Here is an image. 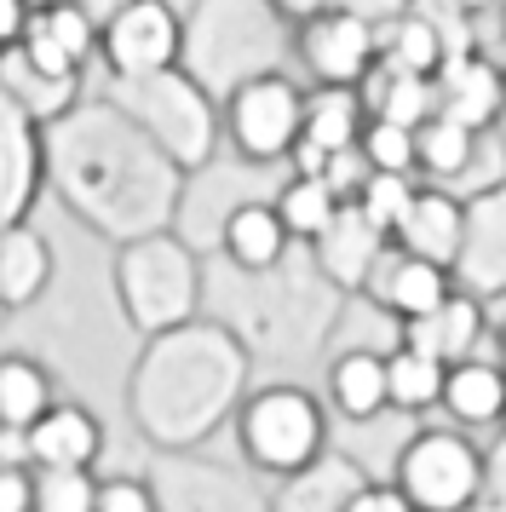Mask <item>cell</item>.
Here are the masks:
<instances>
[{
  "label": "cell",
  "instance_id": "1",
  "mask_svg": "<svg viewBox=\"0 0 506 512\" xmlns=\"http://www.w3.org/2000/svg\"><path fill=\"white\" fill-rule=\"evenodd\" d=\"M150 156H161V150L110 104L69 110L58 127H46V185H58L69 208L115 242H138V236L161 231V196L121 185V167H138Z\"/></svg>",
  "mask_w": 506,
  "mask_h": 512
},
{
  "label": "cell",
  "instance_id": "2",
  "mask_svg": "<svg viewBox=\"0 0 506 512\" xmlns=\"http://www.w3.org/2000/svg\"><path fill=\"white\" fill-rule=\"evenodd\" d=\"M236 386H242V351L213 328L184 323L150 340V351L138 357L133 380H127V403L150 438L179 449L225 415Z\"/></svg>",
  "mask_w": 506,
  "mask_h": 512
},
{
  "label": "cell",
  "instance_id": "3",
  "mask_svg": "<svg viewBox=\"0 0 506 512\" xmlns=\"http://www.w3.org/2000/svg\"><path fill=\"white\" fill-rule=\"evenodd\" d=\"M104 104L121 110L173 167H202L213 156L219 116H213V104H207L196 75L161 70V75H138V81H110Z\"/></svg>",
  "mask_w": 506,
  "mask_h": 512
},
{
  "label": "cell",
  "instance_id": "4",
  "mask_svg": "<svg viewBox=\"0 0 506 512\" xmlns=\"http://www.w3.org/2000/svg\"><path fill=\"white\" fill-rule=\"evenodd\" d=\"M115 294H121V311L138 334H167V328H184L196 317V300H202V271L184 248L179 236H138V242H121L115 254Z\"/></svg>",
  "mask_w": 506,
  "mask_h": 512
},
{
  "label": "cell",
  "instance_id": "5",
  "mask_svg": "<svg viewBox=\"0 0 506 512\" xmlns=\"http://www.w3.org/2000/svg\"><path fill=\"white\" fill-rule=\"evenodd\" d=\"M236 443L248 466L271 478H299L322 461L328 443V415L305 386H265L236 409Z\"/></svg>",
  "mask_w": 506,
  "mask_h": 512
},
{
  "label": "cell",
  "instance_id": "6",
  "mask_svg": "<svg viewBox=\"0 0 506 512\" xmlns=\"http://www.w3.org/2000/svg\"><path fill=\"white\" fill-rule=\"evenodd\" d=\"M299 121H305V93L294 75L259 70L242 75L225 93V139L242 162H288L299 144Z\"/></svg>",
  "mask_w": 506,
  "mask_h": 512
},
{
  "label": "cell",
  "instance_id": "7",
  "mask_svg": "<svg viewBox=\"0 0 506 512\" xmlns=\"http://www.w3.org/2000/svg\"><path fill=\"white\" fill-rule=\"evenodd\" d=\"M397 489L414 512H466L483 495V455L466 432H420L397 455Z\"/></svg>",
  "mask_w": 506,
  "mask_h": 512
},
{
  "label": "cell",
  "instance_id": "8",
  "mask_svg": "<svg viewBox=\"0 0 506 512\" xmlns=\"http://www.w3.org/2000/svg\"><path fill=\"white\" fill-rule=\"evenodd\" d=\"M98 58L110 81H138L184 64V18L173 0H127L98 24Z\"/></svg>",
  "mask_w": 506,
  "mask_h": 512
},
{
  "label": "cell",
  "instance_id": "9",
  "mask_svg": "<svg viewBox=\"0 0 506 512\" xmlns=\"http://www.w3.org/2000/svg\"><path fill=\"white\" fill-rule=\"evenodd\" d=\"M380 58V29L357 18L351 6H328L299 24V64L311 70L317 87H363V75Z\"/></svg>",
  "mask_w": 506,
  "mask_h": 512
},
{
  "label": "cell",
  "instance_id": "10",
  "mask_svg": "<svg viewBox=\"0 0 506 512\" xmlns=\"http://www.w3.org/2000/svg\"><path fill=\"white\" fill-rule=\"evenodd\" d=\"M46 196V127L0 93V231L29 225Z\"/></svg>",
  "mask_w": 506,
  "mask_h": 512
},
{
  "label": "cell",
  "instance_id": "11",
  "mask_svg": "<svg viewBox=\"0 0 506 512\" xmlns=\"http://www.w3.org/2000/svg\"><path fill=\"white\" fill-rule=\"evenodd\" d=\"M363 127H368V110H363V98L351 93V87H317V93H305L299 144H294V156H288L294 173L322 179L328 156H340V150H357V144H363Z\"/></svg>",
  "mask_w": 506,
  "mask_h": 512
},
{
  "label": "cell",
  "instance_id": "12",
  "mask_svg": "<svg viewBox=\"0 0 506 512\" xmlns=\"http://www.w3.org/2000/svg\"><path fill=\"white\" fill-rule=\"evenodd\" d=\"M466 208H460L449 190H414L403 225L391 231V248L409 259H426L437 271H455L460 254H466Z\"/></svg>",
  "mask_w": 506,
  "mask_h": 512
},
{
  "label": "cell",
  "instance_id": "13",
  "mask_svg": "<svg viewBox=\"0 0 506 512\" xmlns=\"http://www.w3.org/2000/svg\"><path fill=\"white\" fill-rule=\"evenodd\" d=\"M104 455V420L87 403H52L35 426H29V472L58 466V472H92Z\"/></svg>",
  "mask_w": 506,
  "mask_h": 512
},
{
  "label": "cell",
  "instance_id": "14",
  "mask_svg": "<svg viewBox=\"0 0 506 512\" xmlns=\"http://www.w3.org/2000/svg\"><path fill=\"white\" fill-rule=\"evenodd\" d=\"M311 248H317V265L340 282V288H368L374 265L386 259V231H374V225L363 219V208H357V202H345L340 219H334Z\"/></svg>",
  "mask_w": 506,
  "mask_h": 512
},
{
  "label": "cell",
  "instance_id": "15",
  "mask_svg": "<svg viewBox=\"0 0 506 512\" xmlns=\"http://www.w3.org/2000/svg\"><path fill=\"white\" fill-rule=\"evenodd\" d=\"M288 225H282V213H276V202H236V208L225 213V225H219V248H225V259L236 265V271H276L282 265V254H288Z\"/></svg>",
  "mask_w": 506,
  "mask_h": 512
},
{
  "label": "cell",
  "instance_id": "16",
  "mask_svg": "<svg viewBox=\"0 0 506 512\" xmlns=\"http://www.w3.org/2000/svg\"><path fill=\"white\" fill-rule=\"evenodd\" d=\"M478 334H483L478 300L449 294L437 311H426V317H409V323H403V351H420V357H432V363H443V369H455V363H466V357H472Z\"/></svg>",
  "mask_w": 506,
  "mask_h": 512
},
{
  "label": "cell",
  "instance_id": "17",
  "mask_svg": "<svg viewBox=\"0 0 506 512\" xmlns=\"http://www.w3.org/2000/svg\"><path fill=\"white\" fill-rule=\"evenodd\" d=\"M368 294L409 323V317H426V311H437V305L449 300L455 288H449V271H437V265H426V259L386 254L380 265H374V277H368Z\"/></svg>",
  "mask_w": 506,
  "mask_h": 512
},
{
  "label": "cell",
  "instance_id": "18",
  "mask_svg": "<svg viewBox=\"0 0 506 512\" xmlns=\"http://www.w3.org/2000/svg\"><path fill=\"white\" fill-rule=\"evenodd\" d=\"M437 110H443V116H455V121H466V127L478 133L489 116H501V110H506L501 70H489V64L472 58V52L449 58V64L437 70Z\"/></svg>",
  "mask_w": 506,
  "mask_h": 512
},
{
  "label": "cell",
  "instance_id": "19",
  "mask_svg": "<svg viewBox=\"0 0 506 512\" xmlns=\"http://www.w3.org/2000/svg\"><path fill=\"white\" fill-rule=\"evenodd\" d=\"M52 288V242L35 225H12L0 231V305L23 311Z\"/></svg>",
  "mask_w": 506,
  "mask_h": 512
},
{
  "label": "cell",
  "instance_id": "20",
  "mask_svg": "<svg viewBox=\"0 0 506 512\" xmlns=\"http://www.w3.org/2000/svg\"><path fill=\"white\" fill-rule=\"evenodd\" d=\"M0 93L12 98L23 116H35L41 127H58L69 110H81V81H58V75H41L18 47L0 58Z\"/></svg>",
  "mask_w": 506,
  "mask_h": 512
},
{
  "label": "cell",
  "instance_id": "21",
  "mask_svg": "<svg viewBox=\"0 0 506 512\" xmlns=\"http://www.w3.org/2000/svg\"><path fill=\"white\" fill-rule=\"evenodd\" d=\"M443 409L460 426H495L506 415V369L501 363H478V357L455 363L443 374Z\"/></svg>",
  "mask_w": 506,
  "mask_h": 512
},
{
  "label": "cell",
  "instance_id": "22",
  "mask_svg": "<svg viewBox=\"0 0 506 512\" xmlns=\"http://www.w3.org/2000/svg\"><path fill=\"white\" fill-rule=\"evenodd\" d=\"M328 397L345 420H374L391 409L386 392V351H345L328 369Z\"/></svg>",
  "mask_w": 506,
  "mask_h": 512
},
{
  "label": "cell",
  "instance_id": "23",
  "mask_svg": "<svg viewBox=\"0 0 506 512\" xmlns=\"http://www.w3.org/2000/svg\"><path fill=\"white\" fill-rule=\"evenodd\" d=\"M52 403H58V392H52V374H46L35 357L6 351V357H0V420L29 432V426H35Z\"/></svg>",
  "mask_w": 506,
  "mask_h": 512
},
{
  "label": "cell",
  "instance_id": "24",
  "mask_svg": "<svg viewBox=\"0 0 506 512\" xmlns=\"http://www.w3.org/2000/svg\"><path fill=\"white\" fill-rule=\"evenodd\" d=\"M340 196L328 190V179H305V173H294L288 185H282V196H276V213H282V225H288V236L294 242H317L334 219H340Z\"/></svg>",
  "mask_w": 506,
  "mask_h": 512
},
{
  "label": "cell",
  "instance_id": "25",
  "mask_svg": "<svg viewBox=\"0 0 506 512\" xmlns=\"http://www.w3.org/2000/svg\"><path fill=\"white\" fill-rule=\"evenodd\" d=\"M443 363H432V357H420V351H386V392H391V409H409V415H420V409H437L443 403Z\"/></svg>",
  "mask_w": 506,
  "mask_h": 512
},
{
  "label": "cell",
  "instance_id": "26",
  "mask_svg": "<svg viewBox=\"0 0 506 512\" xmlns=\"http://www.w3.org/2000/svg\"><path fill=\"white\" fill-rule=\"evenodd\" d=\"M472 144H478V133L466 121L432 110L414 127V162L426 167V173H437V179H449V173H460V167L472 162Z\"/></svg>",
  "mask_w": 506,
  "mask_h": 512
},
{
  "label": "cell",
  "instance_id": "27",
  "mask_svg": "<svg viewBox=\"0 0 506 512\" xmlns=\"http://www.w3.org/2000/svg\"><path fill=\"white\" fill-rule=\"evenodd\" d=\"M414 179L409 173H368V185L357 190V208H363V219L374 225V231H386V242H391V231L403 225V213H409V202H414Z\"/></svg>",
  "mask_w": 506,
  "mask_h": 512
},
{
  "label": "cell",
  "instance_id": "28",
  "mask_svg": "<svg viewBox=\"0 0 506 512\" xmlns=\"http://www.w3.org/2000/svg\"><path fill=\"white\" fill-rule=\"evenodd\" d=\"M363 162L368 173H414V127H397V121H368L363 127Z\"/></svg>",
  "mask_w": 506,
  "mask_h": 512
},
{
  "label": "cell",
  "instance_id": "29",
  "mask_svg": "<svg viewBox=\"0 0 506 512\" xmlns=\"http://www.w3.org/2000/svg\"><path fill=\"white\" fill-rule=\"evenodd\" d=\"M92 501H98L92 472H58V466L35 472V512H92Z\"/></svg>",
  "mask_w": 506,
  "mask_h": 512
},
{
  "label": "cell",
  "instance_id": "30",
  "mask_svg": "<svg viewBox=\"0 0 506 512\" xmlns=\"http://www.w3.org/2000/svg\"><path fill=\"white\" fill-rule=\"evenodd\" d=\"M92 512H161V495L144 478H98Z\"/></svg>",
  "mask_w": 506,
  "mask_h": 512
},
{
  "label": "cell",
  "instance_id": "31",
  "mask_svg": "<svg viewBox=\"0 0 506 512\" xmlns=\"http://www.w3.org/2000/svg\"><path fill=\"white\" fill-rule=\"evenodd\" d=\"M340 512H414V507L403 501V489L397 484H357L351 495H345Z\"/></svg>",
  "mask_w": 506,
  "mask_h": 512
},
{
  "label": "cell",
  "instance_id": "32",
  "mask_svg": "<svg viewBox=\"0 0 506 512\" xmlns=\"http://www.w3.org/2000/svg\"><path fill=\"white\" fill-rule=\"evenodd\" d=\"M0 512H35V472L0 466Z\"/></svg>",
  "mask_w": 506,
  "mask_h": 512
},
{
  "label": "cell",
  "instance_id": "33",
  "mask_svg": "<svg viewBox=\"0 0 506 512\" xmlns=\"http://www.w3.org/2000/svg\"><path fill=\"white\" fill-rule=\"evenodd\" d=\"M23 29H29V0H0V58L23 41Z\"/></svg>",
  "mask_w": 506,
  "mask_h": 512
},
{
  "label": "cell",
  "instance_id": "34",
  "mask_svg": "<svg viewBox=\"0 0 506 512\" xmlns=\"http://www.w3.org/2000/svg\"><path fill=\"white\" fill-rule=\"evenodd\" d=\"M0 466H29V432L0 420Z\"/></svg>",
  "mask_w": 506,
  "mask_h": 512
},
{
  "label": "cell",
  "instance_id": "35",
  "mask_svg": "<svg viewBox=\"0 0 506 512\" xmlns=\"http://www.w3.org/2000/svg\"><path fill=\"white\" fill-rule=\"evenodd\" d=\"M328 6H334V0H271V12H282L288 24H305V18H317Z\"/></svg>",
  "mask_w": 506,
  "mask_h": 512
},
{
  "label": "cell",
  "instance_id": "36",
  "mask_svg": "<svg viewBox=\"0 0 506 512\" xmlns=\"http://www.w3.org/2000/svg\"><path fill=\"white\" fill-rule=\"evenodd\" d=\"M64 6H81V12H87L92 24H104V18H110L115 6H127V0H64Z\"/></svg>",
  "mask_w": 506,
  "mask_h": 512
},
{
  "label": "cell",
  "instance_id": "37",
  "mask_svg": "<svg viewBox=\"0 0 506 512\" xmlns=\"http://www.w3.org/2000/svg\"><path fill=\"white\" fill-rule=\"evenodd\" d=\"M443 6H455L460 18H472V12H483V6H495V0H443Z\"/></svg>",
  "mask_w": 506,
  "mask_h": 512
},
{
  "label": "cell",
  "instance_id": "38",
  "mask_svg": "<svg viewBox=\"0 0 506 512\" xmlns=\"http://www.w3.org/2000/svg\"><path fill=\"white\" fill-rule=\"evenodd\" d=\"M6 317H12V311H6V305H0V323H6Z\"/></svg>",
  "mask_w": 506,
  "mask_h": 512
},
{
  "label": "cell",
  "instance_id": "39",
  "mask_svg": "<svg viewBox=\"0 0 506 512\" xmlns=\"http://www.w3.org/2000/svg\"><path fill=\"white\" fill-rule=\"evenodd\" d=\"M501 351H506V323H501Z\"/></svg>",
  "mask_w": 506,
  "mask_h": 512
},
{
  "label": "cell",
  "instance_id": "40",
  "mask_svg": "<svg viewBox=\"0 0 506 512\" xmlns=\"http://www.w3.org/2000/svg\"><path fill=\"white\" fill-rule=\"evenodd\" d=\"M501 93H506V70H501Z\"/></svg>",
  "mask_w": 506,
  "mask_h": 512
},
{
  "label": "cell",
  "instance_id": "41",
  "mask_svg": "<svg viewBox=\"0 0 506 512\" xmlns=\"http://www.w3.org/2000/svg\"><path fill=\"white\" fill-rule=\"evenodd\" d=\"M501 24H506V12H501Z\"/></svg>",
  "mask_w": 506,
  "mask_h": 512
}]
</instances>
